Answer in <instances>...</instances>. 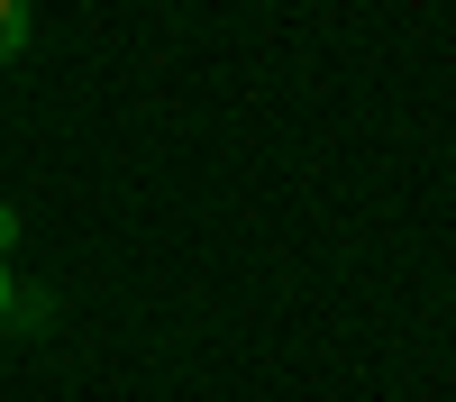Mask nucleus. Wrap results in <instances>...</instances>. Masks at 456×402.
<instances>
[{"instance_id": "3", "label": "nucleus", "mask_w": 456, "mask_h": 402, "mask_svg": "<svg viewBox=\"0 0 456 402\" xmlns=\"http://www.w3.org/2000/svg\"><path fill=\"white\" fill-rule=\"evenodd\" d=\"M19 311V283H10V266H0V320H10Z\"/></svg>"}, {"instance_id": "2", "label": "nucleus", "mask_w": 456, "mask_h": 402, "mask_svg": "<svg viewBox=\"0 0 456 402\" xmlns=\"http://www.w3.org/2000/svg\"><path fill=\"white\" fill-rule=\"evenodd\" d=\"M10 238H19V210H10V201H0V256H10Z\"/></svg>"}, {"instance_id": "1", "label": "nucleus", "mask_w": 456, "mask_h": 402, "mask_svg": "<svg viewBox=\"0 0 456 402\" xmlns=\"http://www.w3.org/2000/svg\"><path fill=\"white\" fill-rule=\"evenodd\" d=\"M28 0H0V64H10V55H28Z\"/></svg>"}]
</instances>
